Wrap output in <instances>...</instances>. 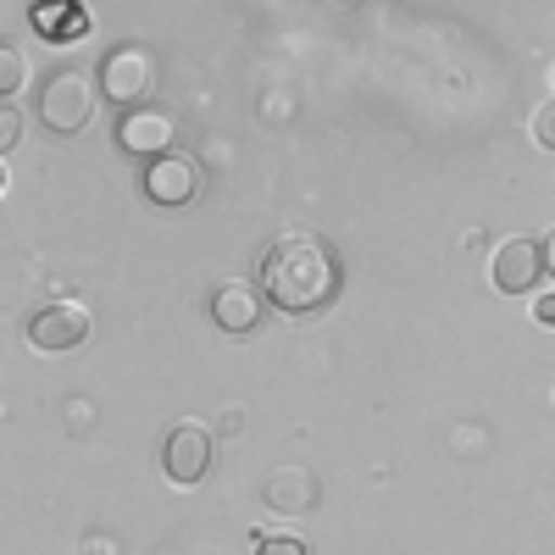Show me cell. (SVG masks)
Returning <instances> with one entry per match:
<instances>
[{
	"label": "cell",
	"instance_id": "1",
	"mask_svg": "<svg viewBox=\"0 0 555 555\" xmlns=\"http://www.w3.org/2000/svg\"><path fill=\"white\" fill-rule=\"evenodd\" d=\"M261 284H267V300L289 317H317L339 295V261L334 250L311 240V234H289L278 240L267 256H261Z\"/></svg>",
	"mask_w": 555,
	"mask_h": 555
},
{
	"label": "cell",
	"instance_id": "2",
	"mask_svg": "<svg viewBox=\"0 0 555 555\" xmlns=\"http://www.w3.org/2000/svg\"><path fill=\"white\" fill-rule=\"evenodd\" d=\"M95 89L101 83H89L83 73H56L39 89V122L51 133H62V139L83 133L89 122H95Z\"/></svg>",
	"mask_w": 555,
	"mask_h": 555
},
{
	"label": "cell",
	"instance_id": "3",
	"mask_svg": "<svg viewBox=\"0 0 555 555\" xmlns=\"http://www.w3.org/2000/svg\"><path fill=\"white\" fill-rule=\"evenodd\" d=\"M89 328H95V317H89V306L78 300H56V306H44L28 317V345L39 356H67L89 339Z\"/></svg>",
	"mask_w": 555,
	"mask_h": 555
},
{
	"label": "cell",
	"instance_id": "4",
	"mask_svg": "<svg viewBox=\"0 0 555 555\" xmlns=\"http://www.w3.org/2000/svg\"><path fill=\"white\" fill-rule=\"evenodd\" d=\"M162 473H167V483H178V489H195V483L211 473V439H206L201 423H178V428L167 434V444H162Z\"/></svg>",
	"mask_w": 555,
	"mask_h": 555
},
{
	"label": "cell",
	"instance_id": "5",
	"mask_svg": "<svg viewBox=\"0 0 555 555\" xmlns=\"http://www.w3.org/2000/svg\"><path fill=\"white\" fill-rule=\"evenodd\" d=\"M151 78H156V67H151V56L139 51V44H117V51L101 62V89L117 101V106H139L151 95Z\"/></svg>",
	"mask_w": 555,
	"mask_h": 555
},
{
	"label": "cell",
	"instance_id": "6",
	"mask_svg": "<svg viewBox=\"0 0 555 555\" xmlns=\"http://www.w3.org/2000/svg\"><path fill=\"white\" fill-rule=\"evenodd\" d=\"M539 272H544V245H533V240H505L489 261V278L500 295H528L539 284Z\"/></svg>",
	"mask_w": 555,
	"mask_h": 555
},
{
	"label": "cell",
	"instance_id": "7",
	"mask_svg": "<svg viewBox=\"0 0 555 555\" xmlns=\"http://www.w3.org/2000/svg\"><path fill=\"white\" fill-rule=\"evenodd\" d=\"M172 133H178V122H172L167 112L133 106V112L117 122V145H122L128 156H167V151H172Z\"/></svg>",
	"mask_w": 555,
	"mask_h": 555
},
{
	"label": "cell",
	"instance_id": "8",
	"mask_svg": "<svg viewBox=\"0 0 555 555\" xmlns=\"http://www.w3.org/2000/svg\"><path fill=\"white\" fill-rule=\"evenodd\" d=\"M195 190H201V172H195V162L190 156H156L151 162V172H145V195L156 201V206H183V201H195Z\"/></svg>",
	"mask_w": 555,
	"mask_h": 555
},
{
	"label": "cell",
	"instance_id": "9",
	"mask_svg": "<svg viewBox=\"0 0 555 555\" xmlns=\"http://www.w3.org/2000/svg\"><path fill=\"white\" fill-rule=\"evenodd\" d=\"M211 317L222 334H250L261 322V295L250 284H240V278H228V284L211 295Z\"/></svg>",
	"mask_w": 555,
	"mask_h": 555
},
{
	"label": "cell",
	"instance_id": "10",
	"mask_svg": "<svg viewBox=\"0 0 555 555\" xmlns=\"http://www.w3.org/2000/svg\"><path fill=\"white\" fill-rule=\"evenodd\" d=\"M261 494H267L272 512L300 517V512H311V505H317V473H311V467H278Z\"/></svg>",
	"mask_w": 555,
	"mask_h": 555
},
{
	"label": "cell",
	"instance_id": "11",
	"mask_svg": "<svg viewBox=\"0 0 555 555\" xmlns=\"http://www.w3.org/2000/svg\"><path fill=\"white\" fill-rule=\"evenodd\" d=\"M34 28L51 44H73V39L89 34V12L78 7V0H39V7H34Z\"/></svg>",
	"mask_w": 555,
	"mask_h": 555
},
{
	"label": "cell",
	"instance_id": "12",
	"mask_svg": "<svg viewBox=\"0 0 555 555\" xmlns=\"http://www.w3.org/2000/svg\"><path fill=\"white\" fill-rule=\"evenodd\" d=\"M17 89H23V51H17V44H0V95H17Z\"/></svg>",
	"mask_w": 555,
	"mask_h": 555
},
{
	"label": "cell",
	"instance_id": "13",
	"mask_svg": "<svg viewBox=\"0 0 555 555\" xmlns=\"http://www.w3.org/2000/svg\"><path fill=\"white\" fill-rule=\"evenodd\" d=\"M256 555H311V550L295 533H267V539H256Z\"/></svg>",
	"mask_w": 555,
	"mask_h": 555
},
{
	"label": "cell",
	"instance_id": "14",
	"mask_svg": "<svg viewBox=\"0 0 555 555\" xmlns=\"http://www.w3.org/2000/svg\"><path fill=\"white\" fill-rule=\"evenodd\" d=\"M17 139H23V112L7 101V106H0V151H12Z\"/></svg>",
	"mask_w": 555,
	"mask_h": 555
},
{
	"label": "cell",
	"instance_id": "15",
	"mask_svg": "<svg viewBox=\"0 0 555 555\" xmlns=\"http://www.w3.org/2000/svg\"><path fill=\"white\" fill-rule=\"evenodd\" d=\"M533 145H544V151H555V101L533 112Z\"/></svg>",
	"mask_w": 555,
	"mask_h": 555
},
{
	"label": "cell",
	"instance_id": "16",
	"mask_svg": "<svg viewBox=\"0 0 555 555\" xmlns=\"http://www.w3.org/2000/svg\"><path fill=\"white\" fill-rule=\"evenodd\" d=\"M533 317H539V322H544V328H555V295H544V300H539V306H533Z\"/></svg>",
	"mask_w": 555,
	"mask_h": 555
},
{
	"label": "cell",
	"instance_id": "17",
	"mask_svg": "<svg viewBox=\"0 0 555 555\" xmlns=\"http://www.w3.org/2000/svg\"><path fill=\"white\" fill-rule=\"evenodd\" d=\"M539 245H544V272H550V278H555V228H550V234H544V240H539Z\"/></svg>",
	"mask_w": 555,
	"mask_h": 555
},
{
	"label": "cell",
	"instance_id": "18",
	"mask_svg": "<svg viewBox=\"0 0 555 555\" xmlns=\"http://www.w3.org/2000/svg\"><path fill=\"white\" fill-rule=\"evenodd\" d=\"M339 7H350V0H339Z\"/></svg>",
	"mask_w": 555,
	"mask_h": 555
},
{
	"label": "cell",
	"instance_id": "19",
	"mask_svg": "<svg viewBox=\"0 0 555 555\" xmlns=\"http://www.w3.org/2000/svg\"><path fill=\"white\" fill-rule=\"evenodd\" d=\"M550 78H555V73H550Z\"/></svg>",
	"mask_w": 555,
	"mask_h": 555
}]
</instances>
